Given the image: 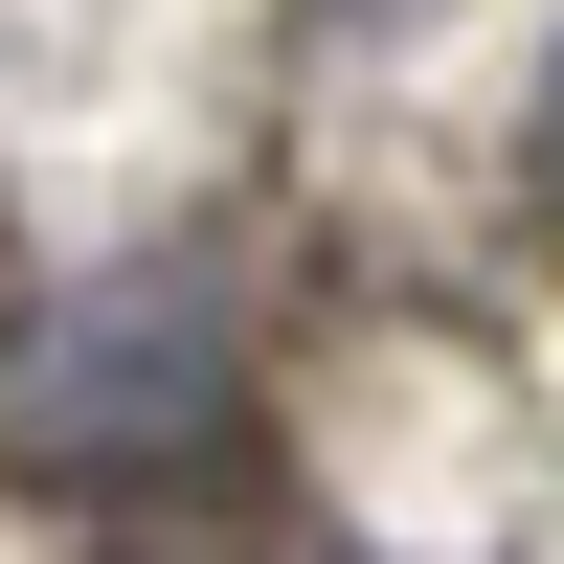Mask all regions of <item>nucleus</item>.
I'll use <instances>...</instances> for the list:
<instances>
[{"instance_id":"f257e3e1","label":"nucleus","mask_w":564,"mask_h":564,"mask_svg":"<svg viewBox=\"0 0 564 564\" xmlns=\"http://www.w3.org/2000/svg\"><path fill=\"white\" fill-rule=\"evenodd\" d=\"M204 430H226V294L204 271H90V294H45V339L0 361V452H23L45 497H135Z\"/></svg>"},{"instance_id":"f03ea898","label":"nucleus","mask_w":564,"mask_h":564,"mask_svg":"<svg viewBox=\"0 0 564 564\" xmlns=\"http://www.w3.org/2000/svg\"><path fill=\"white\" fill-rule=\"evenodd\" d=\"M339 23H361V0H339Z\"/></svg>"}]
</instances>
